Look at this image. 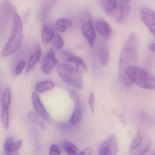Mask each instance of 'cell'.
Instances as JSON below:
<instances>
[{"instance_id": "obj_11", "label": "cell", "mask_w": 155, "mask_h": 155, "mask_svg": "<svg viewBox=\"0 0 155 155\" xmlns=\"http://www.w3.org/2000/svg\"><path fill=\"white\" fill-rule=\"evenodd\" d=\"M62 53L66 60L74 64L80 72L84 73L87 71V63L82 58L76 56L69 51H64Z\"/></svg>"}, {"instance_id": "obj_19", "label": "cell", "mask_w": 155, "mask_h": 155, "mask_svg": "<svg viewBox=\"0 0 155 155\" xmlns=\"http://www.w3.org/2000/svg\"><path fill=\"white\" fill-rule=\"evenodd\" d=\"M72 25V22L69 19L61 18L57 20L55 23V28L61 32H64Z\"/></svg>"}, {"instance_id": "obj_27", "label": "cell", "mask_w": 155, "mask_h": 155, "mask_svg": "<svg viewBox=\"0 0 155 155\" xmlns=\"http://www.w3.org/2000/svg\"><path fill=\"white\" fill-rule=\"evenodd\" d=\"M26 61L24 60L21 61L16 66L15 68V72L16 74L18 75H20L21 74L24 69L26 68Z\"/></svg>"}, {"instance_id": "obj_1", "label": "cell", "mask_w": 155, "mask_h": 155, "mask_svg": "<svg viewBox=\"0 0 155 155\" xmlns=\"http://www.w3.org/2000/svg\"><path fill=\"white\" fill-rule=\"evenodd\" d=\"M139 38L135 32L129 36L123 45L119 59V75L120 82L125 87L129 88L132 84L126 75L129 67L135 66L138 60Z\"/></svg>"}, {"instance_id": "obj_6", "label": "cell", "mask_w": 155, "mask_h": 155, "mask_svg": "<svg viewBox=\"0 0 155 155\" xmlns=\"http://www.w3.org/2000/svg\"><path fill=\"white\" fill-rule=\"evenodd\" d=\"M118 150L117 140L114 136H111L103 141L98 149V155H116Z\"/></svg>"}, {"instance_id": "obj_21", "label": "cell", "mask_w": 155, "mask_h": 155, "mask_svg": "<svg viewBox=\"0 0 155 155\" xmlns=\"http://www.w3.org/2000/svg\"><path fill=\"white\" fill-rule=\"evenodd\" d=\"M54 86L55 84L53 81H45L37 82L35 85V89L38 92L42 93L52 89Z\"/></svg>"}, {"instance_id": "obj_14", "label": "cell", "mask_w": 155, "mask_h": 155, "mask_svg": "<svg viewBox=\"0 0 155 155\" xmlns=\"http://www.w3.org/2000/svg\"><path fill=\"white\" fill-rule=\"evenodd\" d=\"M41 55V50L39 44H37L34 51L29 58L26 73L29 74L32 71L38 63Z\"/></svg>"}, {"instance_id": "obj_7", "label": "cell", "mask_w": 155, "mask_h": 155, "mask_svg": "<svg viewBox=\"0 0 155 155\" xmlns=\"http://www.w3.org/2000/svg\"><path fill=\"white\" fill-rule=\"evenodd\" d=\"M130 4L128 1H118L117 7L112 16L117 23L122 24L125 22L129 14Z\"/></svg>"}, {"instance_id": "obj_15", "label": "cell", "mask_w": 155, "mask_h": 155, "mask_svg": "<svg viewBox=\"0 0 155 155\" xmlns=\"http://www.w3.org/2000/svg\"><path fill=\"white\" fill-rule=\"evenodd\" d=\"M31 101L32 104L38 114L43 118L48 119L49 115L43 106L41 100L39 96L37 93H34L31 95Z\"/></svg>"}, {"instance_id": "obj_10", "label": "cell", "mask_w": 155, "mask_h": 155, "mask_svg": "<svg viewBox=\"0 0 155 155\" xmlns=\"http://www.w3.org/2000/svg\"><path fill=\"white\" fill-rule=\"evenodd\" d=\"M58 60L54 50L50 49L44 56L41 64V70L46 75H50L54 67L57 65Z\"/></svg>"}, {"instance_id": "obj_25", "label": "cell", "mask_w": 155, "mask_h": 155, "mask_svg": "<svg viewBox=\"0 0 155 155\" xmlns=\"http://www.w3.org/2000/svg\"><path fill=\"white\" fill-rule=\"evenodd\" d=\"M52 43L54 47L58 50L61 49L64 45V41L63 38L58 34L55 35V37L52 40Z\"/></svg>"}, {"instance_id": "obj_24", "label": "cell", "mask_w": 155, "mask_h": 155, "mask_svg": "<svg viewBox=\"0 0 155 155\" xmlns=\"http://www.w3.org/2000/svg\"><path fill=\"white\" fill-rule=\"evenodd\" d=\"M1 124L3 128L8 129L10 127V116L9 109L2 108Z\"/></svg>"}, {"instance_id": "obj_2", "label": "cell", "mask_w": 155, "mask_h": 155, "mask_svg": "<svg viewBox=\"0 0 155 155\" xmlns=\"http://www.w3.org/2000/svg\"><path fill=\"white\" fill-rule=\"evenodd\" d=\"M23 37V26L20 17L15 11L13 12V28L9 39L3 48L2 57H8L17 51L20 47Z\"/></svg>"}, {"instance_id": "obj_5", "label": "cell", "mask_w": 155, "mask_h": 155, "mask_svg": "<svg viewBox=\"0 0 155 155\" xmlns=\"http://www.w3.org/2000/svg\"><path fill=\"white\" fill-rule=\"evenodd\" d=\"M151 140L147 133L139 131L136 134L130 146L129 155H144L150 147Z\"/></svg>"}, {"instance_id": "obj_9", "label": "cell", "mask_w": 155, "mask_h": 155, "mask_svg": "<svg viewBox=\"0 0 155 155\" xmlns=\"http://www.w3.org/2000/svg\"><path fill=\"white\" fill-rule=\"evenodd\" d=\"M140 18L149 30L155 35V11L143 7L140 10Z\"/></svg>"}, {"instance_id": "obj_29", "label": "cell", "mask_w": 155, "mask_h": 155, "mask_svg": "<svg viewBox=\"0 0 155 155\" xmlns=\"http://www.w3.org/2000/svg\"><path fill=\"white\" fill-rule=\"evenodd\" d=\"M88 103L92 114H94L95 108V98L93 93H91L89 96Z\"/></svg>"}, {"instance_id": "obj_22", "label": "cell", "mask_w": 155, "mask_h": 155, "mask_svg": "<svg viewBox=\"0 0 155 155\" xmlns=\"http://www.w3.org/2000/svg\"><path fill=\"white\" fill-rule=\"evenodd\" d=\"M11 101V93L9 87L5 88L1 99L2 108L9 109Z\"/></svg>"}, {"instance_id": "obj_17", "label": "cell", "mask_w": 155, "mask_h": 155, "mask_svg": "<svg viewBox=\"0 0 155 155\" xmlns=\"http://www.w3.org/2000/svg\"><path fill=\"white\" fill-rule=\"evenodd\" d=\"M55 35L53 30L48 25H45L42 28L41 32V40L43 44L48 45L53 40Z\"/></svg>"}, {"instance_id": "obj_30", "label": "cell", "mask_w": 155, "mask_h": 155, "mask_svg": "<svg viewBox=\"0 0 155 155\" xmlns=\"http://www.w3.org/2000/svg\"><path fill=\"white\" fill-rule=\"evenodd\" d=\"M70 95L75 105L80 104L79 96L77 92L74 91H71L70 92Z\"/></svg>"}, {"instance_id": "obj_31", "label": "cell", "mask_w": 155, "mask_h": 155, "mask_svg": "<svg viewBox=\"0 0 155 155\" xmlns=\"http://www.w3.org/2000/svg\"><path fill=\"white\" fill-rule=\"evenodd\" d=\"M78 155H94V150L91 147H88L81 151Z\"/></svg>"}, {"instance_id": "obj_13", "label": "cell", "mask_w": 155, "mask_h": 155, "mask_svg": "<svg viewBox=\"0 0 155 155\" xmlns=\"http://www.w3.org/2000/svg\"><path fill=\"white\" fill-rule=\"evenodd\" d=\"M23 145L21 140H15L12 137H8L4 141L3 149L8 153H12L19 150Z\"/></svg>"}, {"instance_id": "obj_16", "label": "cell", "mask_w": 155, "mask_h": 155, "mask_svg": "<svg viewBox=\"0 0 155 155\" xmlns=\"http://www.w3.org/2000/svg\"><path fill=\"white\" fill-rule=\"evenodd\" d=\"M96 28L98 33L105 38H108L111 35V28L107 21L102 18H99L96 21Z\"/></svg>"}, {"instance_id": "obj_32", "label": "cell", "mask_w": 155, "mask_h": 155, "mask_svg": "<svg viewBox=\"0 0 155 155\" xmlns=\"http://www.w3.org/2000/svg\"></svg>"}, {"instance_id": "obj_18", "label": "cell", "mask_w": 155, "mask_h": 155, "mask_svg": "<svg viewBox=\"0 0 155 155\" xmlns=\"http://www.w3.org/2000/svg\"><path fill=\"white\" fill-rule=\"evenodd\" d=\"M117 2L118 1L116 0H103L101 1L102 8L107 15L112 16Z\"/></svg>"}, {"instance_id": "obj_3", "label": "cell", "mask_w": 155, "mask_h": 155, "mask_svg": "<svg viewBox=\"0 0 155 155\" xmlns=\"http://www.w3.org/2000/svg\"><path fill=\"white\" fill-rule=\"evenodd\" d=\"M126 75L131 84L155 90V77L143 68L136 65L131 66L127 69Z\"/></svg>"}, {"instance_id": "obj_26", "label": "cell", "mask_w": 155, "mask_h": 155, "mask_svg": "<svg viewBox=\"0 0 155 155\" xmlns=\"http://www.w3.org/2000/svg\"><path fill=\"white\" fill-rule=\"evenodd\" d=\"M28 117L29 119L32 122H35V123H37L38 125H39L41 128H44L45 126H44V124L42 123V121L39 120L38 118L36 116L35 114L31 112H30V113H29L28 115Z\"/></svg>"}, {"instance_id": "obj_4", "label": "cell", "mask_w": 155, "mask_h": 155, "mask_svg": "<svg viewBox=\"0 0 155 155\" xmlns=\"http://www.w3.org/2000/svg\"><path fill=\"white\" fill-rule=\"evenodd\" d=\"M60 78L64 82L81 89L83 88V81L80 71L74 66L68 63H62L57 68Z\"/></svg>"}, {"instance_id": "obj_8", "label": "cell", "mask_w": 155, "mask_h": 155, "mask_svg": "<svg viewBox=\"0 0 155 155\" xmlns=\"http://www.w3.org/2000/svg\"><path fill=\"white\" fill-rule=\"evenodd\" d=\"M82 35L88 42L90 46L93 48L96 39V33L91 18L87 17L81 26Z\"/></svg>"}, {"instance_id": "obj_28", "label": "cell", "mask_w": 155, "mask_h": 155, "mask_svg": "<svg viewBox=\"0 0 155 155\" xmlns=\"http://www.w3.org/2000/svg\"><path fill=\"white\" fill-rule=\"evenodd\" d=\"M61 152L58 145L53 144L51 146L49 149V155H61Z\"/></svg>"}, {"instance_id": "obj_23", "label": "cell", "mask_w": 155, "mask_h": 155, "mask_svg": "<svg viewBox=\"0 0 155 155\" xmlns=\"http://www.w3.org/2000/svg\"><path fill=\"white\" fill-rule=\"evenodd\" d=\"M63 149L68 155H78L79 150L78 147L69 141H65L63 143Z\"/></svg>"}, {"instance_id": "obj_12", "label": "cell", "mask_w": 155, "mask_h": 155, "mask_svg": "<svg viewBox=\"0 0 155 155\" xmlns=\"http://www.w3.org/2000/svg\"><path fill=\"white\" fill-rule=\"evenodd\" d=\"M98 57L102 66H106L110 60L109 50L106 41H100L97 48Z\"/></svg>"}, {"instance_id": "obj_20", "label": "cell", "mask_w": 155, "mask_h": 155, "mask_svg": "<svg viewBox=\"0 0 155 155\" xmlns=\"http://www.w3.org/2000/svg\"><path fill=\"white\" fill-rule=\"evenodd\" d=\"M82 113V108L80 104L75 105L70 120V123L72 125H78L81 120Z\"/></svg>"}]
</instances>
